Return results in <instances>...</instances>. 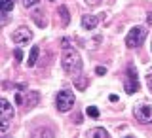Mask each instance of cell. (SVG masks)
Masks as SVG:
<instances>
[{
    "label": "cell",
    "instance_id": "1",
    "mask_svg": "<svg viewBox=\"0 0 152 138\" xmlns=\"http://www.w3.org/2000/svg\"><path fill=\"white\" fill-rule=\"evenodd\" d=\"M61 46H63V57H61L63 70L70 76H78L82 72V59H80V55L76 53V49L70 46V42L66 38L61 40Z\"/></svg>",
    "mask_w": 152,
    "mask_h": 138
},
{
    "label": "cell",
    "instance_id": "2",
    "mask_svg": "<svg viewBox=\"0 0 152 138\" xmlns=\"http://www.w3.org/2000/svg\"><path fill=\"white\" fill-rule=\"evenodd\" d=\"M145 40H146V28L145 27H133L126 36V46L131 47V49H135V47H139Z\"/></svg>",
    "mask_w": 152,
    "mask_h": 138
},
{
    "label": "cell",
    "instance_id": "3",
    "mask_svg": "<svg viewBox=\"0 0 152 138\" xmlns=\"http://www.w3.org/2000/svg\"><path fill=\"white\" fill-rule=\"evenodd\" d=\"M13 117V108L6 98L0 100V132H6Z\"/></svg>",
    "mask_w": 152,
    "mask_h": 138
},
{
    "label": "cell",
    "instance_id": "4",
    "mask_svg": "<svg viewBox=\"0 0 152 138\" xmlns=\"http://www.w3.org/2000/svg\"><path fill=\"white\" fill-rule=\"evenodd\" d=\"M55 106L59 112H69L74 106V93H70L69 89L59 91L57 93V98H55Z\"/></svg>",
    "mask_w": 152,
    "mask_h": 138
},
{
    "label": "cell",
    "instance_id": "5",
    "mask_svg": "<svg viewBox=\"0 0 152 138\" xmlns=\"http://www.w3.org/2000/svg\"><path fill=\"white\" fill-rule=\"evenodd\" d=\"M133 116H135V119L139 123H142V125L152 123V104L150 102H142V104H139V106H135Z\"/></svg>",
    "mask_w": 152,
    "mask_h": 138
},
{
    "label": "cell",
    "instance_id": "6",
    "mask_svg": "<svg viewBox=\"0 0 152 138\" xmlns=\"http://www.w3.org/2000/svg\"><path fill=\"white\" fill-rule=\"evenodd\" d=\"M126 93H137L139 91V79H137V70L135 66H127V79H126V85H124Z\"/></svg>",
    "mask_w": 152,
    "mask_h": 138
},
{
    "label": "cell",
    "instance_id": "7",
    "mask_svg": "<svg viewBox=\"0 0 152 138\" xmlns=\"http://www.w3.org/2000/svg\"><path fill=\"white\" fill-rule=\"evenodd\" d=\"M32 40V32H31V28H27V27H19L15 32H13V42L15 44H28V42Z\"/></svg>",
    "mask_w": 152,
    "mask_h": 138
},
{
    "label": "cell",
    "instance_id": "8",
    "mask_svg": "<svg viewBox=\"0 0 152 138\" xmlns=\"http://www.w3.org/2000/svg\"><path fill=\"white\" fill-rule=\"evenodd\" d=\"M97 23H99V17H95V15H82V27L86 28V30H93L95 27H97Z\"/></svg>",
    "mask_w": 152,
    "mask_h": 138
},
{
    "label": "cell",
    "instance_id": "9",
    "mask_svg": "<svg viewBox=\"0 0 152 138\" xmlns=\"http://www.w3.org/2000/svg\"><path fill=\"white\" fill-rule=\"evenodd\" d=\"M38 53H40L38 46H32V47H31V53H28V61H27V64H28V66H34V64H36Z\"/></svg>",
    "mask_w": 152,
    "mask_h": 138
},
{
    "label": "cell",
    "instance_id": "10",
    "mask_svg": "<svg viewBox=\"0 0 152 138\" xmlns=\"http://www.w3.org/2000/svg\"><path fill=\"white\" fill-rule=\"evenodd\" d=\"M88 136H89V138H95V136H99V138H108V132H107V129H101V127H97V129L88 131Z\"/></svg>",
    "mask_w": 152,
    "mask_h": 138
},
{
    "label": "cell",
    "instance_id": "11",
    "mask_svg": "<svg viewBox=\"0 0 152 138\" xmlns=\"http://www.w3.org/2000/svg\"><path fill=\"white\" fill-rule=\"evenodd\" d=\"M13 2H15V0H0V8H2V12L4 13L12 12V9H13Z\"/></svg>",
    "mask_w": 152,
    "mask_h": 138
},
{
    "label": "cell",
    "instance_id": "12",
    "mask_svg": "<svg viewBox=\"0 0 152 138\" xmlns=\"http://www.w3.org/2000/svg\"><path fill=\"white\" fill-rule=\"evenodd\" d=\"M59 15L63 17V27H66L70 19H69V12H66V8H65V6H61V8H59Z\"/></svg>",
    "mask_w": 152,
    "mask_h": 138
},
{
    "label": "cell",
    "instance_id": "13",
    "mask_svg": "<svg viewBox=\"0 0 152 138\" xmlns=\"http://www.w3.org/2000/svg\"><path fill=\"white\" fill-rule=\"evenodd\" d=\"M21 4H23V8H25V9H31V8H34L36 4H38V0H21Z\"/></svg>",
    "mask_w": 152,
    "mask_h": 138
},
{
    "label": "cell",
    "instance_id": "14",
    "mask_svg": "<svg viewBox=\"0 0 152 138\" xmlns=\"http://www.w3.org/2000/svg\"><path fill=\"white\" fill-rule=\"evenodd\" d=\"M86 112H88V116H89V117H99V110H97L95 106H89Z\"/></svg>",
    "mask_w": 152,
    "mask_h": 138
},
{
    "label": "cell",
    "instance_id": "15",
    "mask_svg": "<svg viewBox=\"0 0 152 138\" xmlns=\"http://www.w3.org/2000/svg\"><path fill=\"white\" fill-rule=\"evenodd\" d=\"M13 57H15V63H19V61H21V57H23L21 49H15V53H13Z\"/></svg>",
    "mask_w": 152,
    "mask_h": 138
},
{
    "label": "cell",
    "instance_id": "16",
    "mask_svg": "<svg viewBox=\"0 0 152 138\" xmlns=\"http://www.w3.org/2000/svg\"><path fill=\"white\" fill-rule=\"evenodd\" d=\"M146 85H148V89L152 91V72H148V76H146Z\"/></svg>",
    "mask_w": 152,
    "mask_h": 138
},
{
    "label": "cell",
    "instance_id": "17",
    "mask_svg": "<svg viewBox=\"0 0 152 138\" xmlns=\"http://www.w3.org/2000/svg\"><path fill=\"white\" fill-rule=\"evenodd\" d=\"M97 74H99V76L107 74V68H104V66H97Z\"/></svg>",
    "mask_w": 152,
    "mask_h": 138
},
{
    "label": "cell",
    "instance_id": "18",
    "mask_svg": "<svg viewBox=\"0 0 152 138\" xmlns=\"http://www.w3.org/2000/svg\"><path fill=\"white\" fill-rule=\"evenodd\" d=\"M103 2V0H86V4H89V6H95V4Z\"/></svg>",
    "mask_w": 152,
    "mask_h": 138
},
{
    "label": "cell",
    "instance_id": "19",
    "mask_svg": "<svg viewBox=\"0 0 152 138\" xmlns=\"http://www.w3.org/2000/svg\"><path fill=\"white\" fill-rule=\"evenodd\" d=\"M146 21H148V25H152V12L148 13V15H146Z\"/></svg>",
    "mask_w": 152,
    "mask_h": 138
},
{
    "label": "cell",
    "instance_id": "20",
    "mask_svg": "<svg viewBox=\"0 0 152 138\" xmlns=\"http://www.w3.org/2000/svg\"><path fill=\"white\" fill-rule=\"evenodd\" d=\"M150 49H152V44H150Z\"/></svg>",
    "mask_w": 152,
    "mask_h": 138
},
{
    "label": "cell",
    "instance_id": "21",
    "mask_svg": "<svg viewBox=\"0 0 152 138\" xmlns=\"http://www.w3.org/2000/svg\"><path fill=\"white\" fill-rule=\"evenodd\" d=\"M51 2H55V0H51Z\"/></svg>",
    "mask_w": 152,
    "mask_h": 138
}]
</instances>
